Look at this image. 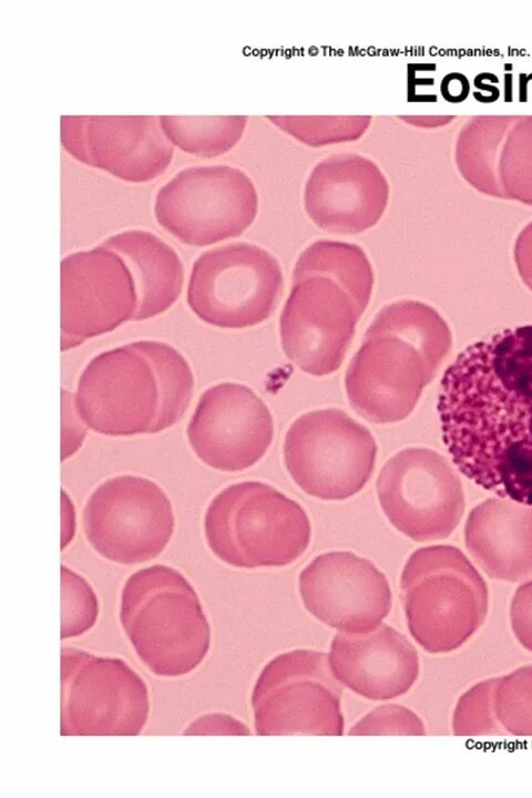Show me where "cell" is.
<instances>
[{"label": "cell", "mask_w": 532, "mask_h": 798, "mask_svg": "<svg viewBox=\"0 0 532 798\" xmlns=\"http://www.w3.org/2000/svg\"><path fill=\"white\" fill-rule=\"evenodd\" d=\"M389 183L379 165L356 152H338L319 160L304 188V207L321 229L337 235L359 234L375 226L389 200Z\"/></svg>", "instance_id": "cell-19"}, {"label": "cell", "mask_w": 532, "mask_h": 798, "mask_svg": "<svg viewBox=\"0 0 532 798\" xmlns=\"http://www.w3.org/2000/svg\"><path fill=\"white\" fill-rule=\"evenodd\" d=\"M298 587L313 616L347 634L376 630L391 610L386 575L368 559L348 551L316 556L300 572Z\"/></svg>", "instance_id": "cell-18"}, {"label": "cell", "mask_w": 532, "mask_h": 798, "mask_svg": "<svg viewBox=\"0 0 532 798\" xmlns=\"http://www.w3.org/2000/svg\"><path fill=\"white\" fill-rule=\"evenodd\" d=\"M510 624L520 645L532 652V580L516 589L510 605Z\"/></svg>", "instance_id": "cell-30"}, {"label": "cell", "mask_w": 532, "mask_h": 798, "mask_svg": "<svg viewBox=\"0 0 532 798\" xmlns=\"http://www.w3.org/2000/svg\"><path fill=\"white\" fill-rule=\"evenodd\" d=\"M515 263L523 282L532 290V223L518 237Z\"/></svg>", "instance_id": "cell-33"}, {"label": "cell", "mask_w": 532, "mask_h": 798, "mask_svg": "<svg viewBox=\"0 0 532 798\" xmlns=\"http://www.w3.org/2000/svg\"><path fill=\"white\" fill-rule=\"evenodd\" d=\"M99 615V601L81 575L61 565V638L90 631Z\"/></svg>", "instance_id": "cell-28"}, {"label": "cell", "mask_w": 532, "mask_h": 798, "mask_svg": "<svg viewBox=\"0 0 532 798\" xmlns=\"http://www.w3.org/2000/svg\"><path fill=\"white\" fill-rule=\"evenodd\" d=\"M283 289L278 260L256 244L236 242L206 250L194 262L187 304L208 325L242 329L269 318Z\"/></svg>", "instance_id": "cell-7"}, {"label": "cell", "mask_w": 532, "mask_h": 798, "mask_svg": "<svg viewBox=\"0 0 532 798\" xmlns=\"http://www.w3.org/2000/svg\"><path fill=\"white\" fill-rule=\"evenodd\" d=\"M102 246L119 253L132 272L137 293L133 320H146L165 313L181 296L183 264L177 253L156 235L141 229L126 231L110 236Z\"/></svg>", "instance_id": "cell-22"}, {"label": "cell", "mask_w": 532, "mask_h": 798, "mask_svg": "<svg viewBox=\"0 0 532 798\" xmlns=\"http://www.w3.org/2000/svg\"><path fill=\"white\" fill-rule=\"evenodd\" d=\"M376 485L390 523L417 542L448 538L464 512L458 474L443 456L428 448H407L391 457Z\"/></svg>", "instance_id": "cell-13"}, {"label": "cell", "mask_w": 532, "mask_h": 798, "mask_svg": "<svg viewBox=\"0 0 532 798\" xmlns=\"http://www.w3.org/2000/svg\"><path fill=\"white\" fill-rule=\"evenodd\" d=\"M184 735H249V728L235 717L223 713H209L194 719Z\"/></svg>", "instance_id": "cell-32"}, {"label": "cell", "mask_w": 532, "mask_h": 798, "mask_svg": "<svg viewBox=\"0 0 532 798\" xmlns=\"http://www.w3.org/2000/svg\"><path fill=\"white\" fill-rule=\"evenodd\" d=\"M499 677L487 678L468 688L457 700L452 714V732L457 736H492L505 732L493 708V694Z\"/></svg>", "instance_id": "cell-27"}, {"label": "cell", "mask_w": 532, "mask_h": 798, "mask_svg": "<svg viewBox=\"0 0 532 798\" xmlns=\"http://www.w3.org/2000/svg\"><path fill=\"white\" fill-rule=\"evenodd\" d=\"M135 342L151 360L160 385L161 412L154 432L157 433L184 417L193 396L194 377L186 359L173 346L157 340Z\"/></svg>", "instance_id": "cell-24"}, {"label": "cell", "mask_w": 532, "mask_h": 798, "mask_svg": "<svg viewBox=\"0 0 532 798\" xmlns=\"http://www.w3.org/2000/svg\"><path fill=\"white\" fill-rule=\"evenodd\" d=\"M150 712L149 689L121 658L61 649V735H139Z\"/></svg>", "instance_id": "cell-11"}, {"label": "cell", "mask_w": 532, "mask_h": 798, "mask_svg": "<svg viewBox=\"0 0 532 798\" xmlns=\"http://www.w3.org/2000/svg\"><path fill=\"white\" fill-rule=\"evenodd\" d=\"M120 622L154 675L194 671L211 646V626L196 591L177 570L154 564L133 573L121 592Z\"/></svg>", "instance_id": "cell-3"}, {"label": "cell", "mask_w": 532, "mask_h": 798, "mask_svg": "<svg viewBox=\"0 0 532 798\" xmlns=\"http://www.w3.org/2000/svg\"><path fill=\"white\" fill-rule=\"evenodd\" d=\"M400 590L410 635L430 654L463 646L488 615L485 581L452 545L415 551L401 572Z\"/></svg>", "instance_id": "cell-4"}, {"label": "cell", "mask_w": 532, "mask_h": 798, "mask_svg": "<svg viewBox=\"0 0 532 798\" xmlns=\"http://www.w3.org/2000/svg\"><path fill=\"white\" fill-rule=\"evenodd\" d=\"M377 443L365 426L339 409L309 411L286 432L284 462L295 483L320 500H345L370 479Z\"/></svg>", "instance_id": "cell-9"}, {"label": "cell", "mask_w": 532, "mask_h": 798, "mask_svg": "<svg viewBox=\"0 0 532 798\" xmlns=\"http://www.w3.org/2000/svg\"><path fill=\"white\" fill-rule=\"evenodd\" d=\"M349 735H426L422 719L410 708L386 704L374 708L348 732Z\"/></svg>", "instance_id": "cell-29"}, {"label": "cell", "mask_w": 532, "mask_h": 798, "mask_svg": "<svg viewBox=\"0 0 532 798\" xmlns=\"http://www.w3.org/2000/svg\"><path fill=\"white\" fill-rule=\"evenodd\" d=\"M328 662L340 685L371 700L406 694L420 673L415 646L387 624L364 634L336 633Z\"/></svg>", "instance_id": "cell-20"}, {"label": "cell", "mask_w": 532, "mask_h": 798, "mask_svg": "<svg viewBox=\"0 0 532 798\" xmlns=\"http://www.w3.org/2000/svg\"><path fill=\"white\" fill-rule=\"evenodd\" d=\"M451 345L450 329L432 307L417 300L387 305L367 329L346 371L352 409L374 423L406 419Z\"/></svg>", "instance_id": "cell-2"}, {"label": "cell", "mask_w": 532, "mask_h": 798, "mask_svg": "<svg viewBox=\"0 0 532 798\" xmlns=\"http://www.w3.org/2000/svg\"><path fill=\"white\" fill-rule=\"evenodd\" d=\"M457 468L485 490L532 505V325L467 347L438 397Z\"/></svg>", "instance_id": "cell-1"}, {"label": "cell", "mask_w": 532, "mask_h": 798, "mask_svg": "<svg viewBox=\"0 0 532 798\" xmlns=\"http://www.w3.org/2000/svg\"><path fill=\"white\" fill-rule=\"evenodd\" d=\"M339 684L323 652L300 648L277 655L253 688L256 734L342 735Z\"/></svg>", "instance_id": "cell-10"}, {"label": "cell", "mask_w": 532, "mask_h": 798, "mask_svg": "<svg viewBox=\"0 0 532 798\" xmlns=\"http://www.w3.org/2000/svg\"><path fill=\"white\" fill-rule=\"evenodd\" d=\"M62 525H61V550L73 539L75 530L73 504L64 491H61Z\"/></svg>", "instance_id": "cell-34"}, {"label": "cell", "mask_w": 532, "mask_h": 798, "mask_svg": "<svg viewBox=\"0 0 532 798\" xmlns=\"http://www.w3.org/2000/svg\"><path fill=\"white\" fill-rule=\"evenodd\" d=\"M175 526L172 503L155 482L139 475L105 480L83 510L84 534L104 559L139 564L160 555Z\"/></svg>", "instance_id": "cell-12"}, {"label": "cell", "mask_w": 532, "mask_h": 798, "mask_svg": "<svg viewBox=\"0 0 532 798\" xmlns=\"http://www.w3.org/2000/svg\"><path fill=\"white\" fill-rule=\"evenodd\" d=\"M466 546L491 579L521 582L532 576V508L508 498L488 499L472 509Z\"/></svg>", "instance_id": "cell-21"}, {"label": "cell", "mask_w": 532, "mask_h": 798, "mask_svg": "<svg viewBox=\"0 0 532 798\" xmlns=\"http://www.w3.org/2000/svg\"><path fill=\"white\" fill-rule=\"evenodd\" d=\"M62 403V434H61V461L74 454L82 446L85 437V428L82 424L75 405L74 397L68 390L61 391Z\"/></svg>", "instance_id": "cell-31"}, {"label": "cell", "mask_w": 532, "mask_h": 798, "mask_svg": "<svg viewBox=\"0 0 532 798\" xmlns=\"http://www.w3.org/2000/svg\"><path fill=\"white\" fill-rule=\"evenodd\" d=\"M493 708L505 733L532 737V664L499 677L493 694Z\"/></svg>", "instance_id": "cell-25"}, {"label": "cell", "mask_w": 532, "mask_h": 798, "mask_svg": "<svg viewBox=\"0 0 532 798\" xmlns=\"http://www.w3.org/2000/svg\"><path fill=\"white\" fill-rule=\"evenodd\" d=\"M60 137L79 162L132 183L156 178L174 155L155 115H62Z\"/></svg>", "instance_id": "cell-16"}, {"label": "cell", "mask_w": 532, "mask_h": 798, "mask_svg": "<svg viewBox=\"0 0 532 798\" xmlns=\"http://www.w3.org/2000/svg\"><path fill=\"white\" fill-rule=\"evenodd\" d=\"M276 126L310 146L345 143L359 139L371 116H266Z\"/></svg>", "instance_id": "cell-26"}, {"label": "cell", "mask_w": 532, "mask_h": 798, "mask_svg": "<svg viewBox=\"0 0 532 798\" xmlns=\"http://www.w3.org/2000/svg\"><path fill=\"white\" fill-rule=\"evenodd\" d=\"M170 142L187 154L215 157L227 153L242 139L248 117L161 115Z\"/></svg>", "instance_id": "cell-23"}, {"label": "cell", "mask_w": 532, "mask_h": 798, "mask_svg": "<svg viewBox=\"0 0 532 798\" xmlns=\"http://www.w3.org/2000/svg\"><path fill=\"white\" fill-rule=\"evenodd\" d=\"M369 299L330 274L296 262L279 320L287 358L311 376L336 371Z\"/></svg>", "instance_id": "cell-6"}, {"label": "cell", "mask_w": 532, "mask_h": 798, "mask_svg": "<svg viewBox=\"0 0 532 798\" xmlns=\"http://www.w3.org/2000/svg\"><path fill=\"white\" fill-rule=\"evenodd\" d=\"M204 532L222 562L256 569L294 563L309 545L311 526L299 503L266 483L245 481L211 501Z\"/></svg>", "instance_id": "cell-5"}, {"label": "cell", "mask_w": 532, "mask_h": 798, "mask_svg": "<svg viewBox=\"0 0 532 798\" xmlns=\"http://www.w3.org/2000/svg\"><path fill=\"white\" fill-rule=\"evenodd\" d=\"M74 405L84 426L100 434H153L161 391L151 360L135 341L101 352L80 376Z\"/></svg>", "instance_id": "cell-14"}, {"label": "cell", "mask_w": 532, "mask_h": 798, "mask_svg": "<svg viewBox=\"0 0 532 798\" xmlns=\"http://www.w3.org/2000/svg\"><path fill=\"white\" fill-rule=\"evenodd\" d=\"M273 438L274 421L266 403L249 387L235 382L207 388L187 426V439L197 458L224 472L253 467Z\"/></svg>", "instance_id": "cell-17"}, {"label": "cell", "mask_w": 532, "mask_h": 798, "mask_svg": "<svg viewBox=\"0 0 532 798\" xmlns=\"http://www.w3.org/2000/svg\"><path fill=\"white\" fill-rule=\"evenodd\" d=\"M134 277L123 257L104 246L61 260V350L110 332L133 320Z\"/></svg>", "instance_id": "cell-15"}, {"label": "cell", "mask_w": 532, "mask_h": 798, "mask_svg": "<svg viewBox=\"0 0 532 798\" xmlns=\"http://www.w3.org/2000/svg\"><path fill=\"white\" fill-rule=\"evenodd\" d=\"M258 212L252 178L227 164L181 170L156 193L157 224L181 243L208 246L241 236Z\"/></svg>", "instance_id": "cell-8"}]
</instances>
